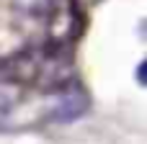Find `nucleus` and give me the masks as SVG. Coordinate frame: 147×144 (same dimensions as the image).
Segmentation results:
<instances>
[{"label":"nucleus","mask_w":147,"mask_h":144,"mask_svg":"<svg viewBox=\"0 0 147 144\" xmlns=\"http://www.w3.org/2000/svg\"><path fill=\"white\" fill-rule=\"evenodd\" d=\"M67 44H47L26 52H16L0 62V82L10 88H47L54 90L70 80Z\"/></svg>","instance_id":"1"},{"label":"nucleus","mask_w":147,"mask_h":144,"mask_svg":"<svg viewBox=\"0 0 147 144\" xmlns=\"http://www.w3.org/2000/svg\"><path fill=\"white\" fill-rule=\"evenodd\" d=\"M54 108H52V121L57 124H67V121H78L88 108H90V98H88V90L75 82V80H67L65 85L54 88Z\"/></svg>","instance_id":"2"},{"label":"nucleus","mask_w":147,"mask_h":144,"mask_svg":"<svg viewBox=\"0 0 147 144\" xmlns=\"http://www.w3.org/2000/svg\"><path fill=\"white\" fill-rule=\"evenodd\" d=\"M49 28H52V41L67 44V39L80 36L83 31V15L72 10H52L49 13Z\"/></svg>","instance_id":"3"},{"label":"nucleus","mask_w":147,"mask_h":144,"mask_svg":"<svg viewBox=\"0 0 147 144\" xmlns=\"http://www.w3.org/2000/svg\"><path fill=\"white\" fill-rule=\"evenodd\" d=\"M13 5L28 18H47L54 10V0H13Z\"/></svg>","instance_id":"4"},{"label":"nucleus","mask_w":147,"mask_h":144,"mask_svg":"<svg viewBox=\"0 0 147 144\" xmlns=\"http://www.w3.org/2000/svg\"><path fill=\"white\" fill-rule=\"evenodd\" d=\"M13 108H16V98L10 93V85H0V131L8 126V119L13 116Z\"/></svg>","instance_id":"5"},{"label":"nucleus","mask_w":147,"mask_h":144,"mask_svg":"<svg viewBox=\"0 0 147 144\" xmlns=\"http://www.w3.org/2000/svg\"><path fill=\"white\" fill-rule=\"evenodd\" d=\"M137 82L147 88V59H142V62H140V67H137Z\"/></svg>","instance_id":"6"}]
</instances>
